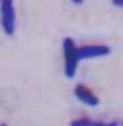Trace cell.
<instances>
[{"mask_svg":"<svg viewBox=\"0 0 123 126\" xmlns=\"http://www.w3.org/2000/svg\"><path fill=\"white\" fill-rule=\"evenodd\" d=\"M62 50L64 58V75L67 78H73L76 74L79 62L81 61L78 56V47L71 38L67 37L62 42Z\"/></svg>","mask_w":123,"mask_h":126,"instance_id":"obj_1","label":"cell"},{"mask_svg":"<svg viewBox=\"0 0 123 126\" xmlns=\"http://www.w3.org/2000/svg\"><path fill=\"white\" fill-rule=\"evenodd\" d=\"M1 25L6 35L13 36L15 31V11L13 0L1 1Z\"/></svg>","mask_w":123,"mask_h":126,"instance_id":"obj_2","label":"cell"},{"mask_svg":"<svg viewBox=\"0 0 123 126\" xmlns=\"http://www.w3.org/2000/svg\"><path fill=\"white\" fill-rule=\"evenodd\" d=\"M111 53V48L104 44H91L78 47V56L80 60L107 56Z\"/></svg>","mask_w":123,"mask_h":126,"instance_id":"obj_3","label":"cell"},{"mask_svg":"<svg viewBox=\"0 0 123 126\" xmlns=\"http://www.w3.org/2000/svg\"><path fill=\"white\" fill-rule=\"evenodd\" d=\"M76 98L83 104L89 107H96L99 105V98L90 88L83 84H78L74 89Z\"/></svg>","mask_w":123,"mask_h":126,"instance_id":"obj_4","label":"cell"},{"mask_svg":"<svg viewBox=\"0 0 123 126\" xmlns=\"http://www.w3.org/2000/svg\"><path fill=\"white\" fill-rule=\"evenodd\" d=\"M69 126H118L115 121H103L89 117H78L72 119Z\"/></svg>","mask_w":123,"mask_h":126,"instance_id":"obj_5","label":"cell"},{"mask_svg":"<svg viewBox=\"0 0 123 126\" xmlns=\"http://www.w3.org/2000/svg\"><path fill=\"white\" fill-rule=\"evenodd\" d=\"M113 4L116 7H123V0H112Z\"/></svg>","mask_w":123,"mask_h":126,"instance_id":"obj_6","label":"cell"},{"mask_svg":"<svg viewBox=\"0 0 123 126\" xmlns=\"http://www.w3.org/2000/svg\"><path fill=\"white\" fill-rule=\"evenodd\" d=\"M71 1H72V3H74V4H76V5H80V4H82L84 0H71Z\"/></svg>","mask_w":123,"mask_h":126,"instance_id":"obj_7","label":"cell"},{"mask_svg":"<svg viewBox=\"0 0 123 126\" xmlns=\"http://www.w3.org/2000/svg\"><path fill=\"white\" fill-rule=\"evenodd\" d=\"M0 126H8L6 123H0Z\"/></svg>","mask_w":123,"mask_h":126,"instance_id":"obj_8","label":"cell"},{"mask_svg":"<svg viewBox=\"0 0 123 126\" xmlns=\"http://www.w3.org/2000/svg\"><path fill=\"white\" fill-rule=\"evenodd\" d=\"M121 126H123V122H122V123H121Z\"/></svg>","mask_w":123,"mask_h":126,"instance_id":"obj_9","label":"cell"}]
</instances>
